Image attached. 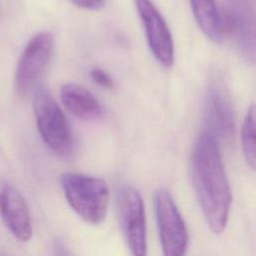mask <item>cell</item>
Listing matches in <instances>:
<instances>
[{"instance_id": "obj_1", "label": "cell", "mask_w": 256, "mask_h": 256, "mask_svg": "<svg viewBox=\"0 0 256 256\" xmlns=\"http://www.w3.org/2000/svg\"><path fill=\"white\" fill-rule=\"evenodd\" d=\"M219 142L208 131H202L190 159L192 184L207 225L215 234L225 230L232 203Z\"/></svg>"}, {"instance_id": "obj_2", "label": "cell", "mask_w": 256, "mask_h": 256, "mask_svg": "<svg viewBox=\"0 0 256 256\" xmlns=\"http://www.w3.org/2000/svg\"><path fill=\"white\" fill-rule=\"evenodd\" d=\"M60 184L68 204L82 220L93 225L104 221L109 206V188L103 179L65 173L61 175Z\"/></svg>"}, {"instance_id": "obj_15", "label": "cell", "mask_w": 256, "mask_h": 256, "mask_svg": "<svg viewBox=\"0 0 256 256\" xmlns=\"http://www.w3.org/2000/svg\"><path fill=\"white\" fill-rule=\"evenodd\" d=\"M78 7L89 9V10H99L104 4L105 0H71Z\"/></svg>"}, {"instance_id": "obj_6", "label": "cell", "mask_w": 256, "mask_h": 256, "mask_svg": "<svg viewBox=\"0 0 256 256\" xmlns=\"http://www.w3.org/2000/svg\"><path fill=\"white\" fill-rule=\"evenodd\" d=\"M54 50L53 36L39 32L27 42L17 65L14 86L18 95L27 96L48 65Z\"/></svg>"}, {"instance_id": "obj_9", "label": "cell", "mask_w": 256, "mask_h": 256, "mask_svg": "<svg viewBox=\"0 0 256 256\" xmlns=\"http://www.w3.org/2000/svg\"><path fill=\"white\" fill-rule=\"evenodd\" d=\"M0 216L17 240L27 242L32 238L33 227L27 202L12 185L6 184L0 189Z\"/></svg>"}, {"instance_id": "obj_4", "label": "cell", "mask_w": 256, "mask_h": 256, "mask_svg": "<svg viewBox=\"0 0 256 256\" xmlns=\"http://www.w3.org/2000/svg\"><path fill=\"white\" fill-rule=\"evenodd\" d=\"M154 202L163 256H185L189 233L171 193L166 189L158 190Z\"/></svg>"}, {"instance_id": "obj_8", "label": "cell", "mask_w": 256, "mask_h": 256, "mask_svg": "<svg viewBox=\"0 0 256 256\" xmlns=\"http://www.w3.org/2000/svg\"><path fill=\"white\" fill-rule=\"evenodd\" d=\"M222 36L236 34L243 53L254 59L255 26L253 11L248 0H228L225 12H220Z\"/></svg>"}, {"instance_id": "obj_14", "label": "cell", "mask_w": 256, "mask_h": 256, "mask_svg": "<svg viewBox=\"0 0 256 256\" xmlns=\"http://www.w3.org/2000/svg\"><path fill=\"white\" fill-rule=\"evenodd\" d=\"M90 75H91V78L93 79V81L101 87L111 88L113 86V80L110 77V75L106 71H104L100 68H93L90 71Z\"/></svg>"}, {"instance_id": "obj_13", "label": "cell", "mask_w": 256, "mask_h": 256, "mask_svg": "<svg viewBox=\"0 0 256 256\" xmlns=\"http://www.w3.org/2000/svg\"><path fill=\"white\" fill-rule=\"evenodd\" d=\"M255 106L252 105L244 118L241 129L242 150L247 164L251 169L256 166V143H255Z\"/></svg>"}, {"instance_id": "obj_5", "label": "cell", "mask_w": 256, "mask_h": 256, "mask_svg": "<svg viewBox=\"0 0 256 256\" xmlns=\"http://www.w3.org/2000/svg\"><path fill=\"white\" fill-rule=\"evenodd\" d=\"M121 228L132 256H148L146 216L142 196L134 187H124L117 198Z\"/></svg>"}, {"instance_id": "obj_3", "label": "cell", "mask_w": 256, "mask_h": 256, "mask_svg": "<svg viewBox=\"0 0 256 256\" xmlns=\"http://www.w3.org/2000/svg\"><path fill=\"white\" fill-rule=\"evenodd\" d=\"M33 110L37 128L44 143L55 154L66 157L73 150V137L69 123L55 100L46 91H38Z\"/></svg>"}, {"instance_id": "obj_10", "label": "cell", "mask_w": 256, "mask_h": 256, "mask_svg": "<svg viewBox=\"0 0 256 256\" xmlns=\"http://www.w3.org/2000/svg\"><path fill=\"white\" fill-rule=\"evenodd\" d=\"M206 128L219 141L230 139L234 132V113L227 94L219 86H211L205 100Z\"/></svg>"}, {"instance_id": "obj_16", "label": "cell", "mask_w": 256, "mask_h": 256, "mask_svg": "<svg viewBox=\"0 0 256 256\" xmlns=\"http://www.w3.org/2000/svg\"><path fill=\"white\" fill-rule=\"evenodd\" d=\"M55 254L56 256H71L65 246L59 242H57L55 245Z\"/></svg>"}, {"instance_id": "obj_17", "label": "cell", "mask_w": 256, "mask_h": 256, "mask_svg": "<svg viewBox=\"0 0 256 256\" xmlns=\"http://www.w3.org/2000/svg\"><path fill=\"white\" fill-rule=\"evenodd\" d=\"M0 256H6V255H0Z\"/></svg>"}, {"instance_id": "obj_12", "label": "cell", "mask_w": 256, "mask_h": 256, "mask_svg": "<svg viewBox=\"0 0 256 256\" xmlns=\"http://www.w3.org/2000/svg\"><path fill=\"white\" fill-rule=\"evenodd\" d=\"M195 20L203 33L211 40L218 42L222 39L220 12L215 0H190Z\"/></svg>"}, {"instance_id": "obj_11", "label": "cell", "mask_w": 256, "mask_h": 256, "mask_svg": "<svg viewBox=\"0 0 256 256\" xmlns=\"http://www.w3.org/2000/svg\"><path fill=\"white\" fill-rule=\"evenodd\" d=\"M60 98L66 110L79 119H96L102 114V107L94 95L76 83L63 85L60 90Z\"/></svg>"}, {"instance_id": "obj_7", "label": "cell", "mask_w": 256, "mask_h": 256, "mask_svg": "<svg viewBox=\"0 0 256 256\" xmlns=\"http://www.w3.org/2000/svg\"><path fill=\"white\" fill-rule=\"evenodd\" d=\"M135 6L150 51L160 64L171 67L174 62V45L165 19L151 0H135Z\"/></svg>"}]
</instances>
